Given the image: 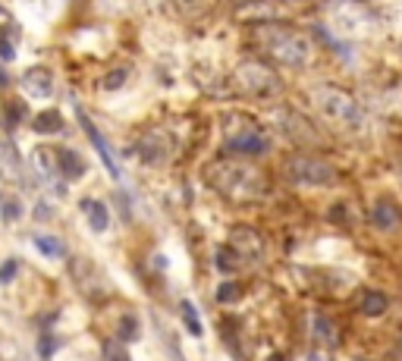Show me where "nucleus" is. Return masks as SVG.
<instances>
[{"instance_id": "7", "label": "nucleus", "mask_w": 402, "mask_h": 361, "mask_svg": "<svg viewBox=\"0 0 402 361\" xmlns=\"http://www.w3.org/2000/svg\"><path fill=\"white\" fill-rule=\"evenodd\" d=\"M226 248H232L242 261H258L261 254H264V239H261V232L252 230V226H232Z\"/></svg>"}, {"instance_id": "26", "label": "nucleus", "mask_w": 402, "mask_h": 361, "mask_svg": "<svg viewBox=\"0 0 402 361\" xmlns=\"http://www.w3.org/2000/svg\"><path fill=\"white\" fill-rule=\"evenodd\" d=\"M314 330H318V336H320V340H327V346L336 340L334 327H330V320H324V317H314Z\"/></svg>"}, {"instance_id": "18", "label": "nucleus", "mask_w": 402, "mask_h": 361, "mask_svg": "<svg viewBox=\"0 0 402 361\" xmlns=\"http://www.w3.org/2000/svg\"><path fill=\"white\" fill-rule=\"evenodd\" d=\"M82 207L89 211V223H91V230H95V232H104V230H107V223H110V211H107V205H101V201H82Z\"/></svg>"}, {"instance_id": "30", "label": "nucleus", "mask_w": 402, "mask_h": 361, "mask_svg": "<svg viewBox=\"0 0 402 361\" xmlns=\"http://www.w3.org/2000/svg\"><path fill=\"white\" fill-rule=\"evenodd\" d=\"M198 7H201V0H176V10H179V13H185V16L195 13Z\"/></svg>"}, {"instance_id": "3", "label": "nucleus", "mask_w": 402, "mask_h": 361, "mask_svg": "<svg viewBox=\"0 0 402 361\" xmlns=\"http://www.w3.org/2000/svg\"><path fill=\"white\" fill-rule=\"evenodd\" d=\"M311 104L318 107L320 116H327L330 123L342 126V129H361L365 126L361 104L340 85H318V89H311Z\"/></svg>"}, {"instance_id": "13", "label": "nucleus", "mask_w": 402, "mask_h": 361, "mask_svg": "<svg viewBox=\"0 0 402 361\" xmlns=\"http://www.w3.org/2000/svg\"><path fill=\"white\" fill-rule=\"evenodd\" d=\"M57 164H60V173L66 179H79L85 176V160L79 154H75L73 148H60L57 151Z\"/></svg>"}, {"instance_id": "14", "label": "nucleus", "mask_w": 402, "mask_h": 361, "mask_svg": "<svg viewBox=\"0 0 402 361\" xmlns=\"http://www.w3.org/2000/svg\"><path fill=\"white\" fill-rule=\"evenodd\" d=\"M32 167L38 170V176H44V179L57 176V173H60V164H57V151L38 148V151L32 154Z\"/></svg>"}, {"instance_id": "6", "label": "nucleus", "mask_w": 402, "mask_h": 361, "mask_svg": "<svg viewBox=\"0 0 402 361\" xmlns=\"http://www.w3.org/2000/svg\"><path fill=\"white\" fill-rule=\"evenodd\" d=\"M283 173L286 179H293L295 185H330L336 179V170L330 160L318 154H308V151H295L283 160Z\"/></svg>"}, {"instance_id": "2", "label": "nucleus", "mask_w": 402, "mask_h": 361, "mask_svg": "<svg viewBox=\"0 0 402 361\" xmlns=\"http://www.w3.org/2000/svg\"><path fill=\"white\" fill-rule=\"evenodd\" d=\"M252 41L261 54L271 63H280V66L289 69H302L308 60H311V41L299 28L286 26V22H258L252 28Z\"/></svg>"}, {"instance_id": "17", "label": "nucleus", "mask_w": 402, "mask_h": 361, "mask_svg": "<svg viewBox=\"0 0 402 361\" xmlns=\"http://www.w3.org/2000/svg\"><path fill=\"white\" fill-rule=\"evenodd\" d=\"M387 308H390L387 295L377 293V289L365 293V299H361V314H365V317H381V314L387 311Z\"/></svg>"}, {"instance_id": "9", "label": "nucleus", "mask_w": 402, "mask_h": 361, "mask_svg": "<svg viewBox=\"0 0 402 361\" xmlns=\"http://www.w3.org/2000/svg\"><path fill=\"white\" fill-rule=\"evenodd\" d=\"M0 176L10 179V183H22V176H26L22 157L10 138H0Z\"/></svg>"}, {"instance_id": "16", "label": "nucleus", "mask_w": 402, "mask_h": 361, "mask_svg": "<svg viewBox=\"0 0 402 361\" xmlns=\"http://www.w3.org/2000/svg\"><path fill=\"white\" fill-rule=\"evenodd\" d=\"M32 129L38 132V136H51V132H60L63 129V116L57 113V110H44V113H38L32 120Z\"/></svg>"}, {"instance_id": "27", "label": "nucleus", "mask_w": 402, "mask_h": 361, "mask_svg": "<svg viewBox=\"0 0 402 361\" xmlns=\"http://www.w3.org/2000/svg\"><path fill=\"white\" fill-rule=\"evenodd\" d=\"M7 120H10V126H16L22 120V116H26V104L22 101H7Z\"/></svg>"}, {"instance_id": "22", "label": "nucleus", "mask_w": 402, "mask_h": 361, "mask_svg": "<svg viewBox=\"0 0 402 361\" xmlns=\"http://www.w3.org/2000/svg\"><path fill=\"white\" fill-rule=\"evenodd\" d=\"M126 75H129V69H126V66H113V69H110V73L101 79V89H104V91L123 89V85H126Z\"/></svg>"}, {"instance_id": "19", "label": "nucleus", "mask_w": 402, "mask_h": 361, "mask_svg": "<svg viewBox=\"0 0 402 361\" xmlns=\"http://www.w3.org/2000/svg\"><path fill=\"white\" fill-rule=\"evenodd\" d=\"M101 355H104V361H132L129 352H126V346H123V340H104Z\"/></svg>"}, {"instance_id": "5", "label": "nucleus", "mask_w": 402, "mask_h": 361, "mask_svg": "<svg viewBox=\"0 0 402 361\" xmlns=\"http://www.w3.org/2000/svg\"><path fill=\"white\" fill-rule=\"evenodd\" d=\"M223 145L232 154H264L271 148V138L255 120L246 113H226L223 116Z\"/></svg>"}, {"instance_id": "1", "label": "nucleus", "mask_w": 402, "mask_h": 361, "mask_svg": "<svg viewBox=\"0 0 402 361\" xmlns=\"http://www.w3.org/2000/svg\"><path fill=\"white\" fill-rule=\"evenodd\" d=\"M205 183L232 205H255V201H264L267 192H271L267 173L261 167L242 164V160H214V164H208Z\"/></svg>"}, {"instance_id": "20", "label": "nucleus", "mask_w": 402, "mask_h": 361, "mask_svg": "<svg viewBox=\"0 0 402 361\" xmlns=\"http://www.w3.org/2000/svg\"><path fill=\"white\" fill-rule=\"evenodd\" d=\"M35 248H38L42 254H48V258H63V254H66L63 242H60V239H54V236H38V239H35Z\"/></svg>"}, {"instance_id": "8", "label": "nucleus", "mask_w": 402, "mask_h": 361, "mask_svg": "<svg viewBox=\"0 0 402 361\" xmlns=\"http://www.w3.org/2000/svg\"><path fill=\"white\" fill-rule=\"evenodd\" d=\"M277 123H280V129L293 138V142H318V132H314V126H308V120H302L295 110H280V113H277Z\"/></svg>"}, {"instance_id": "32", "label": "nucleus", "mask_w": 402, "mask_h": 361, "mask_svg": "<svg viewBox=\"0 0 402 361\" xmlns=\"http://www.w3.org/2000/svg\"><path fill=\"white\" fill-rule=\"evenodd\" d=\"M148 3H151V7H157V3H164V0H148Z\"/></svg>"}, {"instance_id": "4", "label": "nucleus", "mask_w": 402, "mask_h": 361, "mask_svg": "<svg viewBox=\"0 0 402 361\" xmlns=\"http://www.w3.org/2000/svg\"><path fill=\"white\" fill-rule=\"evenodd\" d=\"M232 89L239 95H248V98H277L283 91V82H280V75L273 73V66H267L264 60H239L236 69H232Z\"/></svg>"}, {"instance_id": "11", "label": "nucleus", "mask_w": 402, "mask_h": 361, "mask_svg": "<svg viewBox=\"0 0 402 361\" xmlns=\"http://www.w3.org/2000/svg\"><path fill=\"white\" fill-rule=\"evenodd\" d=\"M371 223H374L377 230H383V232L399 230V223H402L399 205H396V201H390V198H381V201L374 205V211H371Z\"/></svg>"}, {"instance_id": "24", "label": "nucleus", "mask_w": 402, "mask_h": 361, "mask_svg": "<svg viewBox=\"0 0 402 361\" xmlns=\"http://www.w3.org/2000/svg\"><path fill=\"white\" fill-rule=\"evenodd\" d=\"M120 336H123L126 342L138 340V317H136V314H126V317L120 320Z\"/></svg>"}, {"instance_id": "29", "label": "nucleus", "mask_w": 402, "mask_h": 361, "mask_svg": "<svg viewBox=\"0 0 402 361\" xmlns=\"http://www.w3.org/2000/svg\"><path fill=\"white\" fill-rule=\"evenodd\" d=\"M0 207H3L7 220H16V217H19V205H16V201H7V198H0Z\"/></svg>"}, {"instance_id": "28", "label": "nucleus", "mask_w": 402, "mask_h": 361, "mask_svg": "<svg viewBox=\"0 0 402 361\" xmlns=\"http://www.w3.org/2000/svg\"><path fill=\"white\" fill-rule=\"evenodd\" d=\"M0 57H3V60H13L16 57V48H13V41H10V38H3V35H0Z\"/></svg>"}, {"instance_id": "12", "label": "nucleus", "mask_w": 402, "mask_h": 361, "mask_svg": "<svg viewBox=\"0 0 402 361\" xmlns=\"http://www.w3.org/2000/svg\"><path fill=\"white\" fill-rule=\"evenodd\" d=\"M79 123H82V129L89 132L91 145H95V148H98V154H101V160H104V167H107V173H110V176H113V179H120V167H116V157L110 154V148H107V142H104V136L95 129V123H91V120L82 113V110H79Z\"/></svg>"}, {"instance_id": "10", "label": "nucleus", "mask_w": 402, "mask_h": 361, "mask_svg": "<svg viewBox=\"0 0 402 361\" xmlns=\"http://www.w3.org/2000/svg\"><path fill=\"white\" fill-rule=\"evenodd\" d=\"M22 89L32 98H48L51 91H54V75H51L48 66H32L22 75Z\"/></svg>"}, {"instance_id": "23", "label": "nucleus", "mask_w": 402, "mask_h": 361, "mask_svg": "<svg viewBox=\"0 0 402 361\" xmlns=\"http://www.w3.org/2000/svg\"><path fill=\"white\" fill-rule=\"evenodd\" d=\"M239 267H242V258H239L232 248H220L217 252V270H223V273H236Z\"/></svg>"}, {"instance_id": "15", "label": "nucleus", "mask_w": 402, "mask_h": 361, "mask_svg": "<svg viewBox=\"0 0 402 361\" xmlns=\"http://www.w3.org/2000/svg\"><path fill=\"white\" fill-rule=\"evenodd\" d=\"M138 154H142L145 164H161V160H167V148H164V142H161L157 132H151V136L138 145Z\"/></svg>"}, {"instance_id": "25", "label": "nucleus", "mask_w": 402, "mask_h": 361, "mask_svg": "<svg viewBox=\"0 0 402 361\" xmlns=\"http://www.w3.org/2000/svg\"><path fill=\"white\" fill-rule=\"evenodd\" d=\"M239 295H242V286H239V283H223V286L217 289V302H236Z\"/></svg>"}, {"instance_id": "31", "label": "nucleus", "mask_w": 402, "mask_h": 361, "mask_svg": "<svg viewBox=\"0 0 402 361\" xmlns=\"http://www.w3.org/2000/svg\"><path fill=\"white\" fill-rule=\"evenodd\" d=\"M13 277H16V261H7L3 270H0V283H7V279H13Z\"/></svg>"}, {"instance_id": "21", "label": "nucleus", "mask_w": 402, "mask_h": 361, "mask_svg": "<svg viewBox=\"0 0 402 361\" xmlns=\"http://www.w3.org/2000/svg\"><path fill=\"white\" fill-rule=\"evenodd\" d=\"M179 314H183V324L192 336H201V320H198V311L192 302H179Z\"/></svg>"}]
</instances>
